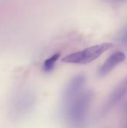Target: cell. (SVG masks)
Instances as JSON below:
<instances>
[{"instance_id":"obj_1","label":"cell","mask_w":127,"mask_h":128,"mask_svg":"<svg viewBox=\"0 0 127 128\" xmlns=\"http://www.w3.org/2000/svg\"><path fill=\"white\" fill-rule=\"evenodd\" d=\"M92 99V92L86 91L81 92L67 104V117L72 125L79 128L83 124L87 117Z\"/></svg>"},{"instance_id":"obj_2","label":"cell","mask_w":127,"mask_h":128,"mask_svg":"<svg viewBox=\"0 0 127 128\" xmlns=\"http://www.w3.org/2000/svg\"><path fill=\"white\" fill-rule=\"evenodd\" d=\"M111 43H103L88 47L83 50L71 53L61 59L62 62L68 64H85L98 58L103 53L112 47Z\"/></svg>"},{"instance_id":"obj_3","label":"cell","mask_w":127,"mask_h":128,"mask_svg":"<svg viewBox=\"0 0 127 128\" xmlns=\"http://www.w3.org/2000/svg\"><path fill=\"white\" fill-rule=\"evenodd\" d=\"M34 103V97L27 92L17 94L9 105V116L13 120H18L25 116L31 110Z\"/></svg>"},{"instance_id":"obj_4","label":"cell","mask_w":127,"mask_h":128,"mask_svg":"<svg viewBox=\"0 0 127 128\" xmlns=\"http://www.w3.org/2000/svg\"><path fill=\"white\" fill-rule=\"evenodd\" d=\"M85 83V76L82 74H79L73 78L64 92V100L67 104L81 93Z\"/></svg>"},{"instance_id":"obj_5","label":"cell","mask_w":127,"mask_h":128,"mask_svg":"<svg viewBox=\"0 0 127 128\" xmlns=\"http://www.w3.org/2000/svg\"><path fill=\"white\" fill-rule=\"evenodd\" d=\"M126 59V55L121 51L112 53L104 62L99 70V74L100 76H104L109 74L115 67L119 64L124 62Z\"/></svg>"},{"instance_id":"obj_6","label":"cell","mask_w":127,"mask_h":128,"mask_svg":"<svg viewBox=\"0 0 127 128\" xmlns=\"http://www.w3.org/2000/svg\"><path fill=\"white\" fill-rule=\"evenodd\" d=\"M127 93V76L121 81V82L116 87L114 92L111 94L108 99L107 103L105 105V110H109L114 105H115Z\"/></svg>"},{"instance_id":"obj_7","label":"cell","mask_w":127,"mask_h":128,"mask_svg":"<svg viewBox=\"0 0 127 128\" xmlns=\"http://www.w3.org/2000/svg\"><path fill=\"white\" fill-rule=\"evenodd\" d=\"M60 57V53H55L54 55H52L51 57H49V58H47L44 63H43V70L45 72H50L54 69L55 64L56 63V62L58 61V59Z\"/></svg>"},{"instance_id":"obj_8","label":"cell","mask_w":127,"mask_h":128,"mask_svg":"<svg viewBox=\"0 0 127 128\" xmlns=\"http://www.w3.org/2000/svg\"><path fill=\"white\" fill-rule=\"evenodd\" d=\"M117 40L121 46L127 49V24L120 31Z\"/></svg>"},{"instance_id":"obj_9","label":"cell","mask_w":127,"mask_h":128,"mask_svg":"<svg viewBox=\"0 0 127 128\" xmlns=\"http://www.w3.org/2000/svg\"><path fill=\"white\" fill-rule=\"evenodd\" d=\"M107 1H112V2H113V1H119V0H107Z\"/></svg>"},{"instance_id":"obj_10","label":"cell","mask_w":127,"mask_h":128,"mask_svg":"<svg viewBox=\"0 0 127 128\" xmlns=\"http://www.w3.org/2000/svg\"><path fill=\"white\" fill-rule=\"evenodd\" d=\"M127 128V126H126V128Z\"/></svg>"}]
</instances>
